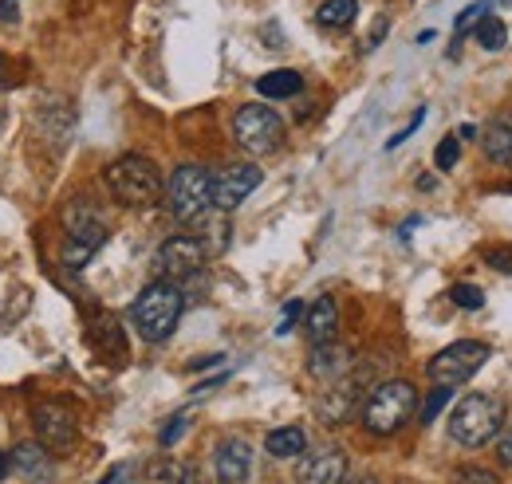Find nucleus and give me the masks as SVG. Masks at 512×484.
<instances>
[{
    "instance_id": "obj_2",
    "label": "nucleus",
    "mask_w": 512,
    "mask_h": 484,
    "mask_svg": "<svg viewBox=\"0 0 512 484\" xmlns=\"http://www.w3.org/2000/svg\"><path fill=\"white\" fill-rule=\"evenodd\" d=\"M414 414H418V390L406 378H390L383 386H375L371 398L363 402V425L379 437L398 433Z\"/></svg>"
},
{
    "instance_id": "obj_3",
    "label": "nucleus",
    "mask_w": 512,
    "mask_h": 484,
    "mask_svg": "<svg viewBox=\"0 0 512 484\" xmlns=\"http://www.w3.org/2000/svg\"><path fill=\"white\" fill-rule=\"evenodd\" d=\"M107 189L115 193L119 205H130V209H146L158 197H166L158 166L150 158H142V154H127V158L111 162L107 166Z\"/></svg>"
},
{
    "instance_id": "obj_10",
    "label": "nucleus",
    "mask_w": 512,
    "mask_h": 484,
    "mask_svg": "<svg viewBox=\"0 0 512 484\" xmlns=\"http://www.w3.org/2000/svg\"><path fill=\"white\" fill-rule=\"evenodd\" d=\"M32 422H36V433H40V445H44V449L67 453V449L75 445V433H79V429H75V414H71L67 406L44 402V406H36Z\"/></svg>"
},
{
    "instance_id": "obj_29",
    "label": "nucleus",
    "mask_w": 512,
    "mask_h": 484,
    "mask_svg": "<svg viewBox=\"0 0 512 484\" xmlns=\"http://www.w3.org/2000/svg\"><path fill=\"white\" fill-rule=\"evenodd\" d=\"M446 402H449V386H438V390L426 398V406H422V422H434V418L446 410Z\"/></svg>"
},
{
    "instance_id": "obj_31",
    "label": "nucleus",
    "mask_w": 512,
    "mask_h": 484,
    "mask_svg": "<svg viewBox=\"0 0 512 484\" xmlns=\"http://www.w3.org/2000/svg\"><path fill=\"white\" fill-rule=\"evenodd\" d=\"M453 484H501L497 481V473H489V469H461Z\"/></svg>"
},
{
    "instance_id": "obj_9",
    "label": "nucleus",
    "mask_w": 512,
    "mask_h": 484,
    "mask_svg": "<svg viewBox=\"0 0 512 484\" xmlns=\"http://www.w3.org/2000/svg\"><path fill=\"white\" fill-rule=\"evenodd\" d=\"M260 182H264V174H260V166H253V162H241V166L221 170L213 178V209H221V213L241 209L249 201V193H256Z\"/></svg>"
},
{
    "instance_id": "obj_13",
    "label": "nucleus",
    "mask_w": 512,
    "mask_h": 484,
    "mask_svg": "<svg viewBox=\"0 0 512 484\" xmlns=\"http://www.w3.org/2000/svg\"><path fill=\"white\" fill-rule=\"evenodd\" d=\"M343 477H347V453L343 449H316L296 469L300 484H343Z\"/></svg>"
},
{
    "instance_id": "obj_30",
    "label": "nucleus",
    "mask_w": 512,
    "mask_h": 484,
    "mask_svg": "<svg viewBox=\"0 0 512 484\" xmlns=\"http://www.w3.org/2000/svg\"><path fill=\"white\" fill-rule=\"evenodd\" d=\"M300 315H304V303L300 300L284 303V315H280V323H276V335H288V331L300 323Z\"/></svg>"
},
{
    "instance_id": "obj_12",
    "label": "nucleus",
    "mask_w": 512,
    "mask_h": 484,
    "mask_svg": "<svg viewBox=\"0 0 512 484\" xmlns=\"http://www.w3.org/2000/svg\"><path fill=\"white\" fill-rule=\"evenodd\" d=\"M213 469H217V481L221 484H245L253 477V445L241 441V437L221 441L217 457H213Z\"/></svg>"
},
{
    "instance_id": "obj_40",
    "label": "nucleus",
    "mask_w": 512,
    "mask_h": 484,
    "mask_svg": "<svg viewBox=\"0 0 512 484\" xmlns=\"http://www.w3.org/2000/svg\"><path fill=\"white\" fill-rule=\"evenodd\" d=\"M4 83H8V56L0 52V87H4Z\"/></svg>"
},
{
    "instance_id": "obj_42",
    "label": "nucleus",
    "mask_w": 512,
    "mask_h": 484,
    "mask_svg": "<svg viewBox=\"0 0 512 484\" xmlns=\"http://www.w3.org/2000/svg\"><path fill=\"white\" fill-rule=\"evenodd\" d=\"M501 4H512V0H501Z\"/></svg>"
},
{
    "instance_id": "obj_22",
    "label": "nucleus",
    "mask_w": 512,
    "mask_h": 484,
    "mask_svg": "<svg viewBox=\"0 0 512 484\" xmlns=\"http://www.w3.org/2000/svg\"><path fill=\"white\" fill-rule=\"evenodd\" d=\"M91 339H95L107 355H119V359H123V351H127V339H123V327H119L115 315H99L95 327H91Z\"/></svg>"
},
{
    "instance_id": "obj_7",
    "label": "nucleus",
    "mask_w": 512,
    "mask_h": 484,
    "mask_svg": "<svg viewBox=\"0 0 512 484\" xmlns=\"http://www.w3.org/2000/svg\"><path fill=\"white\" fill-rule=\"evenodd\" d=\"M489 363V347L485 343H477V339H461V343H449L446 351H438L430 366H426V374L438 382V386H461V382H469L481 366Z\"/></svg>"
},
{
    "instance_id": "obj_28",
    "label": "nucleus",
    "mask_w": 512,
    "mask_h": 484,
    "mask_svg": "<svg viewBox=\"0 0 512 484\" xmlns=\"http://www.w3.org/2000/svg\"><path fill=\"white\" fill-rule=\"evenodd\" d=\"M91 256H95V248H91V244H79V241L64 244V264H67V268H83Z\"/></svg>"
},
{
    "instance_id": "obj_23",
    "label": "nucleus",
    "mask_w": 512,
    "mask_h": 484,
    "mask_svg": "<svg viewBox=\"0 0 512 484\" xmlns=\"http://www.w3.org/2000/svg\"><path fill=\"white\" fill-rule=\"evenodd\" d=\"M355 12H359V0H323L316 20L323 28H347L355 20Z\"/></svg>"
},
{
    "instance_id": "obj_1",
    "label": "nucleus",
    "mask_w": 512,
    "mask_h": 484,
    "mask_svg": "<svg viewBox=\"0 0 512 484\" xmlns=\"http://www.w3.org/2000/svg\"><path fill=\"white\" fill-rule=\"evenodd\" d=\"M186 311V296L170 280H154L130 303V323L146 343H166L178 331V319Z\"/></svg>"
},
{
    "instance_id": "obj_21",
    "label": "nucleus",
    "mask_w": 512,
    "mask_h": 484,
    "mask_svg": "<svg viewBox=\"0 0 512 484\" xmlns=\"http://www.w3.org/2000/svg\"><path fill=\"white\" fill-rule=\"evenodd\" d=\"M142 484H197V477H193V469H186V465H178L170 457H158V461L146 465Z\"/></svg>"
},
{
    "instance_id": "obj_18",
    "label": "nucleus",
    "mask_w": 512,
    "mask_h": 484,
    "mask_svg": "<svg viewBox=\"0 0 512 484\" xmlns=\"http://www.w3.org/2000/svg\"><path fill=\"white\" fill-rule=\"evenodd\" d=\"M335 335H339V307L331 296H320L308 307V339L312 343H331Z\"/></svg>"
},
{
    "instance_id": "obj_19",
    "label": "nucleus",
    "mask_w": 512,
    "mask_h": 484,
    "mask_svg": "<svg viewBox=\"0 0 512 484\" xmlns=\"http://www.w3.org/2000/svg\"><path fill=\"white\" fill-rule=\"evenodd\" d=\"M256 91H260L264 99H296V95L304 91V79H300V71L280 67V71L260 75V79H256Z\"/></svg>"
},
{
    "instance_id": "obj_36",
    "label": "nucleus",
    "mask_w": 512,
    "mask_h": 484,
    "mask_svg": "<svg viewBox=\"0 0 512 484\" xmlns=\"http://www.w3.org/2000/svg\"><path fill=\"white\" fill-rule=\"evenodd\" d=\"M103 484H130L127 465H119V469H111V473H107V481H103Z\"/></svg>"
},
{
    "instance_id": "obj_24",
    "label": "nucleus",
    "mask_w": 512,
    "mask_h": 484,
    "mask_svg": "<svg viewBox=\"0 0 512 484\" xmlns=\"http://www.w3.org/2000/svg\"><path fill=\"white\" fill-rule=\"evenodd\" d=\"M505 40H509V28H505V20H497V16H485V20L477 24V44H481L485 52H501V48H505Z\"/></svg>"
},
{
    "instance_id": "obj_20",
    "label": "nucleus",
    "mask_w": 512,
    "mask_h": 484,
    "mask_svg": "<svg viewBox=\"0 0 512 484\" xmlns=\"http://www.w3.org/2000/svg\"><path fill=\"white\" fill-rule=\"evenodd\" d=\"M264 449H268L272 457H300V453L308 449V437H304L300 425H284V429H272V433L264 437Z\"/></svg>"
},
{
    "instance_id": "obj_5",
    "label": "nucleus",
    "mask_w": 512,
    "mask_h": 484,
    "mask_svg": "<svg viewBox=\"0 0 512 484\" xmlns=\"http://www.w3.org/2000/svg\"><path fill=\"white\" fill-rule=\"evenodd\" d=\"M166 201L182 225H197L213 205V174L205 166H193V162L178 166L170 174V185H166Z\"/></svg>"
},
{
    "instance_id": "obj_16",
    "label": "nucleus",
    "mask_w": 512,
    "mask_h": 484,
    "mask_svg": "<svg viewBox=\"0 0 512 484\" xmlns=\"http://www.w3.org/2000/svg\"><path fill=\"white\" fill-rule=\"evenodd\" d=\"M481 146H485V158L489 162L512 170V115H501V119L489 122L485 134H481Z\"/></svg>"
},
{
    "instance_id": "obj_37",
    "label": "nucleus",
    "mask_w": 512,
    "mask_h": 484,
    "mask_svg": "<svg viewBox=\"0 0 512 484\" xmlns=\"http://www.w3.org/2000/svg\"><path fill=\"white\" fill-rule=\"evenodd\" d=\"M469 138H477V126H473V122L457 126V142H469Z\"/></svg>"
},
{
    "instance_id": "obj_26",
    "label": "nucleus",
    "mask_w": 512,
    "mask_h": 484,
    "mask_svg": "<svg viewBox=\"0 0 512 484\" xmlns=\"http://www.w3.org/2000/svg\"><path fill=\"white\" fill-rule=\"evenodd\" d=\"M457 158H461V142H457V134H449V138H442V142H438L434 162H438V170H442V174H449V170L457 166Z\"/></svg>"
},
{
    "instance_id": "obj_41",
    "label": "nucleus",
    "mask_w": 512,
    "mask_h": 484,
    "mask_svg": "<svg viewBox=\"0 0 512 484\" xmlns=\"http://www.w3.org/2000/svg\"><path fill=\"white\" fill-rule=\"evenodd\" d=\"M343 484H375L371 477H343Z\"/></svg>"
},
{
    "instance_id": "obj_11",
    "label": "nucleus",
    "mask_w": 512,
    "mask_h": 484,
    "mask_svg": "<svg viewBox=\"0 0 512 484\" xmlns=\"http://www.w3.org/2000/svg\"><path fill=\"white\" fill-rule=\"evenodd\" d=\"M64 225H67V237L79 244H91V248H99V244L107 241V217L87 201V197H79V201H71L64 209Z\"/></svg>"
},
{
    "instance_id": "obj_43",
    "label": "nucleus",
    "mask_w": 512,
    "mask_h": 484,
    "mask_svg": "<svg viewBox=\"0 0 512 484\" xmlns=\"http://www.w3.org/2000/svg\"><path fill=\"white\" fill-rule=\"evenodd\" d=\"M0 122H4V111H0Z\"/></svg>"
},
{
    "instance_id": "obj_25",
    "label": "nucleus",
    "mask_w": 512,
    "mask_h": 484,
    "mask_svg": "<svg viewBox=\"0 0 512 484\" xmlns=\"http://www.w3.org/2000/svg\"><path fill=\"white\" fill-rule=\"evenodd\" d=\"M449 300L457 303V307H465V311H481L485 307V292L477 284H453L449 288Z\"/></svg>"
},
{
    "instance_id": "obj_34",
    "label": "nucleus",
    "mask_w": 512,
    "mask_h": 484,
    "mask_svg": "<svg viewBox=\"0 0 512 484\" xmlns=\"http://www.w3.org/2000/svg\"><path fill=\"white\" fill-rule=\"evenodd\" d=\"M497 457H501L505 465H512V425H509V429H505V437L497 441Z\"/></svg>"
},
{
    "instance_id": "obj_27",
    "label": "nucleus",
    "mask_w": 512,
    "mask_h": 484,
    "mask_svg": "<svg viewBox=\"0 0 512 484\" xmlns=\"http://www.w3.org/2000/svg\"><path fill=\"white\" fill-rule=\"evenodd\" d=\"M485 16H489V0H477V4H469V8L457 16V32H469V28H477Z\"/></svg>"
},
{
    "instance_id": "obj_4",
    "label": "nucleus",
    "mask_w": 512,
    "mask_h": 484,
    "mask_svg": "<svg viewBox=\"0 0 512 484\" xmlns=\"http://www.w3.org/2000/svg\"><path fill=\"white\" fill-rule=\"evenodd\" d=\"M501 422H505V410H501L497 398L465 394L449 414V437L457 445H465V449H481L501 433Z\"/></svg>"
},
{
    "instance_id": "obj_17",
    "label": "nucleus",
    "mask_w": 512,
    "mask_h": 484,
    "mask_svg": "<svg viewBox=\"0 0 512 484\" xmlns=\"http://www.w3.org/2000/svg\"><path fill=\"white\" fill-rule=\"evenodd\" d=\"M12 469L20 477H28V481H44L52 473V457H48V449L40 441H20L12 449Z\"/></svg>"
},
{
    "instance_id": "obj_35",
    "label": "nucleus",
    "mask_w": 512,
    "mask_h": 484,
    "mask_svg": "<svg viewBox=\"0 0 512 484\" xmlns=\"http://www.w3.org/2000/svg\"><path fill=\"white\" fill-rule=\"evenodd\" d=\"M383 32H386V20H383V16H379V20H375V32L367 36V44H363V48H379V40H383Z\"/></svg>"
},
{
    "instance_id": "obj_8",
    "label": "nucleus",
    "mask_w": 512,
    "mask_h": 484,
    "mask_svg": "<svg viewBox=\"0 0 512 484\" xmlns=\"http://www.w3.org/2000/svg\"><path fill=\"white\" fill-rule=\"evenodd\" d=\"M205 256H209V248L197 237H170L154 256V276L170 280V284H186L190 276L205 268Z\"/></svg>"
},
{
    "instance_id": "obj_14",
    "label": "nucleus",
    "mask_w": 512,
    "mask_h": 484,
    "mask_svg": "<svg viewBox=\"0 0 512 484\" xmlns=\"http://www.w3.org/2000/svg\"><path fill=\"white\" fill-rule=\"evenodd\" d=\"M355 406H359V386H355V378L343 374V378L327 382V394L320 398V418L327 425H339L355 414Z\"/></svg>"
},
{
    "instance_id": "obj_15",
    "label": "nucleus",
    "mask_w": 512,
    "mask_h": 484,
    "mask_svg": "<svg viewBox=\"0 0 512 484\" xmlns=\"http://www.w3.org/2000/svg\"><path fill=\"white\" fill-rule=\"evenodd\" d=\"M347 366H351V351H347V347H339V343L331 339V343H316L308 370H312L320 382H335V378H343V374H347Z\"/></svg>"
},
{
    "instance_id": "obj_6",
    "label": "nucleus",
    "mask_w": 512,
    "mask_h": 484,
    "mask_svg": "<svg viewBox=\"0 0 512 484\" xmlns=\"http://www.w3.org/2000/svg\"><path fill=\"white\" fill-rule=\"evenodd\" d=\"M233 138L249 154H272L284 142V119L264 103H249L233 115Z\"/></svg>"
},
{
    "instance_id": "obj_38",
    "label": "nucleus",
    "mask_w": 512,
    "mask_h": 484,
    "mask_svg": "<svg viewBox=\"0 0 512 484\" xmlns=\"http://www.w3.org/2000/svg\"><path fill=\"white\" fill-rule=\"evenodd\" d=\"M0 20H16V4L12 0H0Z\"/></svg>"
},
{
    "instance_id": "obj_39",
    "label": "nucleus",
    "mask_w": 512,
    "mask_h": 484,
    "mask_svg": "<svg viewBox=\"0 0 512 484\" xmlns=\"http://www.w3.org/2000/svg\"><path fill=\"white\" fill-rule=\"evenodd\" d=\"M8 473H12V457H8V453H0V481H4Z\"/></svg>"
},
{
    "instance_id": "obj_32",
    "label": "nucleus",
    "mask_w": 512,
    "mask_h": 484,
    "mask_svg": "<svg viewBox=\"0 0 512 484\" xmlns=\"http://www.w3.org/2000/svg\"><path fill=\"white\" fill-rule=\"evenodd\" d=\"M422 119H426V107H418V111H414V119H410V126H406V130H398V134H394L386 146H390V150H394V146H402V142H406V138H410L418 126H422Z\"/></svg>"
},
{
    "instance_id": "obj_33",
    "label": "nucleus",
    "mask_w": 512,
    "mask_h": 484,
    "mask_svg": "<svg viewBox=\"0 0 512 484\" xmlns=\"http://www.w3.org/2000/svg\"><path fill=\"white\" fill-rule=\"evenodd\" d=\"M182 433H186V414H178L174 422H170L166 429H162V445H174V441H178Z\"/></svg>"
}]
</instances>
